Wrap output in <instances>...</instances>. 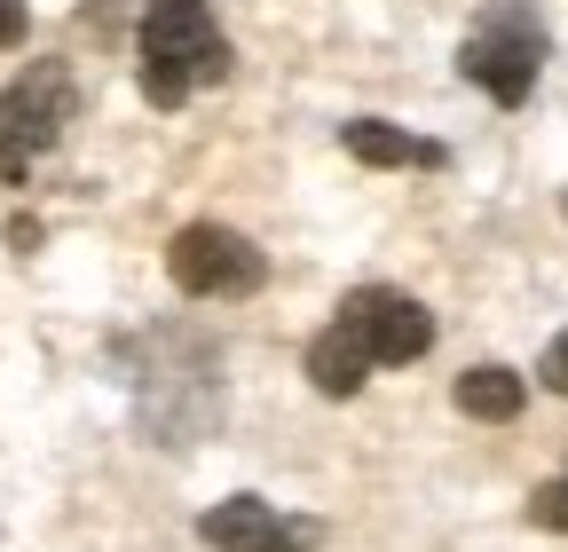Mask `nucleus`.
<instances>
[{
	"mask_svg": "<svg viewBox=\"0 0 568 552\" xmlns=\"http://www.w3.org/2000/svg\"><path fill=\"white\" fill-rule=\"evenodd\" d=\"M230 80V40L205 0H151L142 9V95L151 111H182L197 88Z\"/></svg>",
	"mask_w": 568,
	"mask_h": 552,
	"instance_id": "1",
	"label": "nucleus"
},
{
	"mask_svg": "<svg viewBox=\"0 0 568 552\" xmlns=\"http://www.w3.org/2000/svg\"><path fill=\"white\" fill-rule=\"evenodd\" d=\"M545 17H537V0H489L481 24L466 32L458 48V72L497 103V111H521L537 95V72H545Z\"/></svg>",
	"mask_w": 568,
	"mask_h": 552,
	"instance_id": "2",
	"label": "nucleus"
},
{
	"mask_svg": "<svg viewBox=\"0 0 568 552\" xmlns=\"http://www.w3.org/2000/svg\"><path fill=\"white\" fill-rule=\"evenodd\" d=\"M134 348L151 356V371L134 379V395H142V427H151L166 450H190L205 427H222V356H213L205 339H190V331H182V364H174V371L159 364L151 331H142Z\"/></svg>",
	"mask_w": 568,
	"mask_h": 552,
	"instance_id": "3",
	"label": "nucleus"
},
{
	"mask_svg": "<svg viewBox=\"0 0 568 552\" xmlns=\"http://www.w3.org/2000/svg\"><path fill=\"white\" fill-rule=\"evenodd\" d=\"M166 276L190 300H253L268 285V253L245 229H230V222H190L166 245Z\"/></svg>",
	"mask_w": 568,
	"mask_h": 552,
	"instance_id": "4",
	"label": "nucleus"
},
{
	"mask_svg": "<svg viewBox=\"0 0 568 552\" xmlns=\"http://www.w3.org/2000/svg\"><path fill=\"white\" fill-rule=\"evenodd\" d=\"M71 111H80V88H71L63 63H24L0 88V182H24L32 159L71 126Z\"/></svg>",
	"mask_w": 568,
	"mask_h": 552,
	"instance_id": "5",
	"label": "nucleus"
},
{
	"mask_svg": "<svg viewBox=\"0 0 568 552\" xmlns=\"http://www.w3.org/2000/svg\"><path fill=\"white\" fill-rule=\"evenodd\" d=\"M339 324L364 339L372 364H418L426 348H435V316H426V300L395 293V285H364L339 300Z\"/></svg>",
	"mask_w": 568,
	"mask_h": 552,
	"instance_id": "6",
	"label": "nucleus"
},
{
	"mask_svg": "<svg viewBox=\"0 0 568 552\" xmlns=\"http://www.w3.org/2000/svg\"><path fill=\"white\" fill-rule=\"evenodd\" d=\"M197 536L213 552H316L324 544L316 521H284L268 498H222V505H205Z\"/></svg>",
	"mask_w": 568,
	"mask_h": 552,
	"instance_id": "7",
	"label": "nucleus"
},
{
	"mask_svg": "<svg viewBox=\"0 0 568 552\" xmlns=\"http://www.w3.org/2000/svg\"><path fill=\"white\" fill-rule=\"evenodd\" d=\"M339 143H347L355 166H418V174H443L450 166L443 143H426V134H410V126H387V119H347Z\"/></svg>",
	"mask_w": 568,
	"mask_h": 552,
	"instance_id": "8",
	"label": "nucleus"
},
{
	"mask_svg": "<svg viewBox=\"0 0 568 552\" xmlns=\"http://www.w3.org/2000/svg\"><path fill=\"white\" fill-rule=\"evenodd\" d=\"M364 379H372V356H364V339H355L339 316L308 339V387L316 395H332V402H347V395H364Z\"/></svg>",
	"mask_w": 568,
	"mask_h": 552,
	"instance_id": "9",
	"label": "nucleus"
},
{
	"mask_svg": "<svg viewBox=\"0 0 568 552\" xmlns=\"http://www.w3.org/2000/svg\"><path fill=\"white\" fill-rule=\"evenodd\" d=\"M458 410L466 419H481V427H506V419H521V402H529V379L521 371H506V364H474L458 387Z\"/></svg>",
	"mask_w": 568,
	"mask_h": 552,
	"instance_id": "10",
	"label": "nucleus"
},
{
	"mask_svg": "<svg viewBox=\"0 0 568 552\" xmlns=\"http://www.w3.org/2000/svg\"><path fill=\"white\" fill-rule=\"evenodd\" d=\"M529 521L552 529V536H568V473H560V481H537V490H529Z\"/></svg>",
	"mask_w": 568,
	"mask_h": 552,
	"instance_id": "11",
	"label": "nucleus"
},
{
	"mask_svg": "<svg viewBox=\"0 0 568 552\" xmlns=\"http://www.w3.org/2000/svg\"><path fill=\"white\" fill-rule=\"evenodd\" d=\"M537 379H545V387H552V395L568 402V331H560V339H552V348H545V364H537Z\"/></svg>",
	"mask_w": 568,
	"mask_h": 552,
	"instance_id": "12",
	"label": "nucleus"
},
{
	"mask_svg": "<svg viewBox=\"0 0 568 552\" xmlns=\"http://www.w3.org/2000/svg\"><path fill=\"white\" fill-rule=\"evenodd\" d=\"M0 48H24V0H0Z\"/></svg>",
	"mask_w": 568,
	"mask_h": 552,
	"instance_id": "13",
	"label": "nucleus"
},
{
	"mask_svg": "<svg viewBox=\"0 0 568 552\" xmlns=\"http://www.w3.org/2000/svg\"><path fill=\"white\" fill-rule=\"evenodd\" d=\"M560 222H568V190H560Z\"/></svg>",
	"mask_w": 568,
	"mask_h": 552,
	"instance_id": "14",
	"label": "nucleus"
}]
</instances>
